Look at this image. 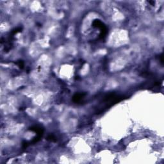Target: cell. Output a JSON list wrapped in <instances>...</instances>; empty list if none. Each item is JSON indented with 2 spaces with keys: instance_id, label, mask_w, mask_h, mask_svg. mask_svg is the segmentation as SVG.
I'll return each mask as SVG.
<instances>
[{
  "instance_id": "2",
  "label": "cell",
  "mask_w": 164,
  "mask_h": 164,
  "mask_svg": "<svg viewBox=\"0 0 164 164\" xmlns=\"http://www.w3.org/2000/svg\"><path fill=\"white\" fill-rule=\"evenodd\" d=\"M29 129L32 131L37 133V135H38L42 136L43 134V129L41 128L38 127V126H34V127L30 128Z\"/></svg>"
},
{
  "instance_id": "4",
  "label": "cell",
  "mask_w": 164,
  "mask_h": 164,
  "mask_svg": "<svg viewBox=\"0 0 164 164\" xmlns=\"http://www.w3.org/2000/svg\"><path fill=\"white\" fill-rule=\"evenodd\" d=\"M48 140H51V141H56V138L53 135H50L48 137Z\"/></svg>"
},
{
  "instance_id": "1",
  "label": "cell",
  "mask_w": 164,
  "mask_h": 164,
  "mask_svg": "<svg viewBox=\"0 0 164 164\" xmlns=\"http://www.w3.org/2000/svg\"><path fill=\"white\" fill-rule=\"evenodd\" d=\"M93 26L98 28L101 30V34L100 37L101 38H104L106 36V34L107 33V28L106 27L104 26V25L99 20H95L93 22Z\"/></svg>"
},
{
  "instance_id": "5",
  "label": "cell",
  "mask_w": 164,
  "mask_h": 164,
  "mask_svg": "<svg viewBox=\"0 0 164 164\" xmlns=\"http://www.w3.org/2000/svg\"><path fill=\"white\" fill-rule=\"evenodd\" d=\"M16 64H17L20 68H23V66H24V63H23V61H19L17 63H16Z\"/></svg>"
},
{
  "instance_id": "3",
  "label": "cell",
  "mask_w": 164,
  "mask_h": 164,
  "mask_svg": "<svg viewBox=\"0 0 164 164\" xmlns=\"http://www.w3.org/2000/svg\"><path fill=\"white\" fill-rule=\"evenodd\" d=\"M85 95V94H76L75 95L73 96V101L74 102H79L82 99L83 96Z\"/></svg>"
}]
</instances>
